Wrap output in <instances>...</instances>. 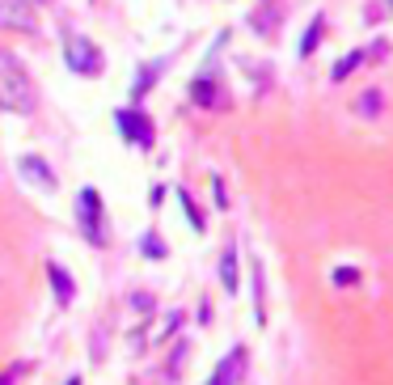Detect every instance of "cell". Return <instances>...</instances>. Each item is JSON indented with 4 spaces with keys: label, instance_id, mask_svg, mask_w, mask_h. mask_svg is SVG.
Segmentation results:
<instances>
[{
    "label": "cell",
    "instance_id": "1",
    "mask_svg": "<svg viewBox=\"0 0 393 385\" xmlns=\"http://www.w3.org/2000/svg\"><path fill=\"white\" fill-rule=\"evenodd\" d=\"M34 102H38V93H34L30 72L21 68L17 55L0 51V110H9V114H30Z\"/></svg>",
    "mask_w": 393,
    "mask_h": 385
},
{
    "label": "cell",
    "instance_id": "2",
    "mask_svg": "<svg viewBox=\"0 0 393 385\" xmlns=\"http://www.w3.org/2000/svg\"><path fill=\"white\" fill-rule=\"evenodd\" d=\"M77 212H81V229L93 246H102V195L93 186H85L77 195Z\"/></svg>",
    "mask_w": 393,
    "mask_h": 385
},
{
    "label": "cell",
    "instance_id": "3",
    "mask_svg": "<svg viewBox=\"0 0 393 385\" xmlns=\"http://www.w3.org/2000/svg\"><path fill=\"white\" fill-rule=\"evenodd\" d=\"M68 64H72V72H81V77H97V72H102V51H97L89 38L72 34L68 38Z\"/></svg>",
    "mask_w": 393,
    "mask_h": 385
},
{
    "label": "cell",
    "instance_id": "4",
    "mask_svg": "<svg viewBox=\"0 0 393 385\" xmlns=\"http://www.w3.org/2000/svg\"><path fill=\"white\" fill-rule=\"evenodd\" d=\"M0 26H13L21 34H30L34 30V9L26 5V0H0Z\"/></svg>",
    "mask_w": 393,
    "mask_h": 385
},
{
    "label": "cell",
    "instance_id": "5",
    "mask_svg": "<svg viewBox=\"0 0 393 385\" xmlns=\"http://www.w3.org/2000/svg\"><path fill=\"white\" fill-rule=\"evenodd\" d=\"M118 127H123V136L136 140V144H153V123H149V114L118 110Z\"/></svg>",
    "mask_w": 393,
    "mask_h": 385
},
{
    "label": "cell",
    "instance_id": "6",
    "mask_svg": "<svg viewBox=\"0 0 393 385\" xmlns=\"http://www.w3.org/2000/svg\"><path fill=\"white\" fill-rule=\"evenodd\" d=\"M245 360H250V356H245L241 347H237V351H229L225 360H220V369L212 373V381H207V385H237V377L245 373Z\"/></svg>",
    "mask_w": 393,
    "mask_h": 385
},
{
    "label": "cell",
    "instance_id": "7",
    "mask_svg": "<svg viewBox=\"0 0 393 385\" xmlns=\"http://www.w3.org/2000/svg\"><path fill=\"white\" fill-rule=\"evenodd\" d=\"M47 280H51V288H55V297H60L64 305H68L72 297H77V284L68 280V271L60 267V262H47Z\"/></svg>",
    "mask_w": 393,
    "mask_h": 385
},
{
    "label": "cell",
    "instance_id": "8",
    "mask_svg": "<svg viewBox=\"0 0 393 385\" xmlns=\"http://www.w3.org/2000/svg\"><path fill=\"white\" fill-rule=\"evenodd\" d=\"M21 170H26L34 182H42L47 190H55V174L51 170H47V165H38V157H26V161H21Z\"/></svg>",
    "mask_w": 393,
    "mask_h": 385
},
{
    "label": "cell",
    "instance_id": "9",
    "mask_svg": "<svg viewBox=\"0 0 393 385\" xmlns=\"http://www.w3.org/2000/svg\"><path fill=\"white\" fill-rule=\"evenodd\" d=\"M220 280H225L229 293H237V250L233 246L225 250V258H220Z\"/></svg>",
    "mask_w": 393,
    "mask_h": 385
},
{
    "label": "cell",
    "instance_id": "10",
    "mask_svg": "<svg viewBox=\"0 0 393 385\" xmlns=\"http://www.w3.org/2000/svg\"><path fill=\"white\" fill-rule=\"evenodd\" d=\"M317 42H322V17H313V26H309V34H305V42H301V55H313Z\"/></svg>",
    "mask_w": 393,
    "mask_h": 385
},
{
    "label": "cell",
    "instance_id": "11",
    "mask_svg": "<svg viewBox=\"0 0 393 385\" xmlns=\"http://www.w3.org/2000/svg\"><path fill=\"white\" fill-rule=\"evenodd\" d=\"M254 309H258V322L266 318V297H262V267H254Z\"/></svg>",
    "mask_w": 393,
    "mask_h": 385
},
{
    "label": "cell",
    "instance_id": "12",
    "mask_svg": "<svg viewBox=\"0 0 393 385\" xmlns=\"http://www.w3.org/2000/svg\"><path fill=\"white\" fill-rule=\"evenodd\" d=\"M359 60H364V51H351V55L342 60V64H334V81H342L347 72H355V68H359Z\"/></svg>",
    "mask_w": 393,
    "mask_h": 385
},
{
    "label": "cell",
    "instance_id": "13",
    "mask_svg": "<svg viewBox=\"0 0 393 385\" xmlns=\"http://www.w3.org/2000/svg\"><path fill=\"white\" fill-rule=\"evenodd\" d=\"M377 106H381V98H377V89H368V98L359 102V110H364V114H377Z\"/></svg>",
    "mask_w": 393,
    "mask_h": 385
},
{
    "label": "cell",
    "instance_id": "14",
    "mask_svg": "<svg viewBox=\"0 0 393 385\" xmlns=\"http://www.w3.org/2000/svg\"><path fill=\"white\" fill-rule=\"evenodd\" d=\"M0 385H13V373H5V377H0Z\"/></svg>",
    "mask_w": 393,
    "mask_h": 385
},
{
    "label": "cell",
    "instance_id": "15",
    "mask_svg": "<svg viewBox=\"0 0 393 385\" xmlns=\"http://www.w3.org/2000/svg\"><path fill=\"white\" fill-rule=\"evenodd\" d=\"M385 5H389V9H393V0H385Z\"/></svg>",
    "mask_w": 393,
    "mask_h": 385
},
{
    "label": "cell",
    "instance_id": "16",
    "mask_svg": "<svg viewBox=\"0 0 393 385\" xmlns=\"http://www.w3.org/2000/svg\"><path fill=\"white\" fill-rule=\"evenodd\" d=\"M68 385H81V381H68Z\"/></svg>",
    "mask_w": 393,
    "mask_h": 385
}]
</instances>
